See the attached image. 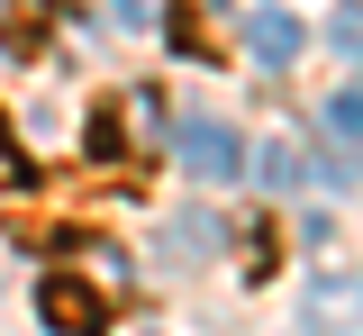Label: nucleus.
Listing matches in <instances>:
<instances>
[{
  "instance_id": "obj_1",
  "label": "nucleus",
  "mask_w": 363,
  "mask_h": 336,
  "mask_svg": "<svg viewBox=\"0 0 363 336\" xmlns=\"http://www.w3.org/2000/svg\"><path fill=\"white\" fill-rule=\"evenodd\" d=\"M173 155H182L191 182H236V173H245V137H236L227 118H182V128H173Z\"/></svg>"
},
{
  "instance_id": "obj_2",
  "label": "nucleus",
  "mask_w": 363,
  "mask_h": 336,
  "mask_svg": "<svg viewBox=\"0 0 363 336\" xmlns=\"http://www.w3.org/2000/svg\"><path fill=\"white\" fill-rule=\"evenodd\" d=\"M37 318L55 336H109V300H100L82 273H45L37 282Z\"/></svg>"
},
{
  "instance_id": "obj_3",
  "label": "nucleus",
  "mask_w": 363,
  "mask_h": 336,
  "mask_svg": "<svg viewBox=\"0 0 363 336\" xmlns=\"http://www.w3.org/2000/svg\"><path fill=\"white\" fill-rule=\"evenodd\" d=\"M300 46H309V28H300V9H255V18H245V55H255V64H264V73H291V64H300Z\"/></svg>"
},
{
  "instance_id": "obj_4",
  "label": "nucleus",
  "mask_w": 363,
  "mask_h": 336,
  "mask_svg": "<svg viewBox=\"0 0 363 336\" xmlns=\"http://www.w3.org/2000/svg\"><path fill=\"white\" fill-rule=\"evenodd\" d=\"M255 173H264L272 191H300V182H309V155H300V145H291V137H272L264 155H255Z\"/></svg>"
},
{
  "instance_id": "obj_5",
  "label": "nucleus",
  "mask_w": 363,
  "mask_h": 336,
  "mask_svg": "<svg viewBox=\"0 0 363 336\" xmlns=\"http://www.w3.org/2000/svg\"><path fill=\"white\" fill-rule=\"evenodd\" d=\"M173 46L191 55V64H218V37H209V28H200L191 9H173Z\"/></svg>"
},
{
  "instance_id": "obj_6",
  "label": "nucleus",
  "mask_w": 363,
  "mask_h": 336,
  "mask_svg": "<svg viewBox=\"0 0 363 336\" xmlns=\"http://www.w3.org/2000/svg\"><path fill=\"white\" fill-rule=\"evenodd\" d=\"M327 128L345 145H363V91H327Z\"/></svg>"
},
{
  "instance_id": "obj_7",
  "label": "nucleus",
  "mask_w": 363,
  "mask_h": 336,
  "mask_svg": "<svg viewBox=\"0 0 363 336\" xmlns=\"http://www.w3.org/2000/svg\"><path fill=\"white\" fill-rule=\"evenodd\" d=\"M0 46H9V55H37V46H45V9H37V0L9 18V37H0Z\"/></svg>"
},
{
  "instance_id": "obj_8",
  "label": "nucleus",
  "mask_w": 363,
  "mask_h": 336,
  "mask_svg": "<svg viewBox=\"0 0 363 336\" xmlns=\"http://www.w3.org/2000/svg\"><path fill=\"white\" fill-rule=\"evenodd\" d=\"M128 137H145V145L164 137V100L155 91H128Z\"/></svg>"
},
{
  "instance_id": "obj_9",
  "label": "nucleus",
  "mask_w": 363,
  "mask_h": 336,
  "mask_svg": "<svg viewBox=\"0 0 363 336\" xmlns=\"http://www.w3.org/2000/svg\"><path fill=\"white\" fill-rule=\"evenodd\" d=\"M173 245H182V254H209V245H218V218H209V209H191V218L173 228Z\"/></svg>"
},
{
  "instance_id": "obj_10",
  "label": "nucleus",
  "mask_w": 363,
  "mask_h": 336,
  "mask_svg": "<svg viewBox=\"0 0 363 336\" xmlns=\"http://www.w3.org/2000/svg\"><path fill=\"white\" fill-rule=\"evenodd\" d=\"M109 18L118 28H145V0H109Z\"/></svg>"
},
{
  "instance_id": "obj_11",
  "label": "nucleus",
  "mask_w": 363,
  "mask_h": 336,
  "mask_svg": "<svg viewBox=\"0 0 363 336\" xmlns=\"http://www.w3.org/2000/svg\"><path fill=\"white\" fill-rule=\"evenodd\" d=\"M0 164H18V137H9V118H0Z\"/></svg>"
}]
</instances>
